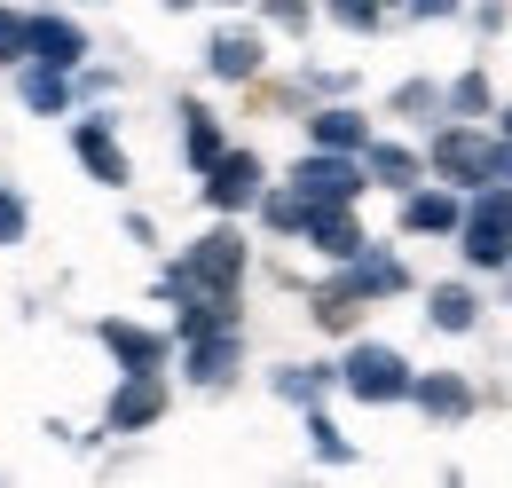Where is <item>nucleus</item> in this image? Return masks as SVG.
<instances>
[{"mask_svg":"<svg viewBox=\"0 0 512 488\" xmlns=\"http://www.w3.org/2000/svg\"><path fill=\"white\" fill-rule=\"evenodd\" d=\"M0 244H24V197L0 189Z\"/></svg>","mask_w":512,"mask_h":488,"instance_id":"nucleus-22","label":"nucleus"},{"mask_svg":"<svg viewBox=\"0 0 512 488\" xmlns=\"http://www.w3.org/2000/svg\"><path fill=\"white\" fill-rule=\"evenodd\" d=\"M205 174H213V182H205V197L229 213V205H253V189H260V158H253V150H221Z\"/></svg>","mask_w":512,"mask_h":488,"instance_id":"nucleus-8","label":"nucleus"},{"mask_svg":"<svg viewBox=\"0 0 512 488\" xmlns=\"http://www.w3.org/2000/svg\"><path fill=\"white\" fill-rule=\"evenodd\" d=\"M229 363H237V331H205V339H197V355H190V370L205 378V386H221Z\"/></svg>","mask_w":512,"mask_h":488,"instance_id":"nucleus-14","label":"nucleus"},{"mask_svg":"<svg viewBox=\"0 0 512 488\" xmlns=\"http://www.w3.org/2000/svg\"><path fill=\"white\" fill-rule=\"evenodd\" d=\"M182 276H190V292H229V284L245 276V244L229 237V229H213V237L190 252V268H182Z\"/></svg>","mask_w":512,"mask_h":488,"instance_id":"nucleus-4","label":"nucleus"},{"mask_svg":"<svg viewBox=\"0 0 512 488\" xmlns=\"http://www.w3.org/2000/svg\"><path fill=\"white\" fill-rule=\"evenodd\" d=\"M339 378H347V394H363V402H402V394H410V370H402L394 347H355Z\"/></svg>","mask_w":512,"mask_h":488,"instance_id":"nucleus-1","label":"nucleus"},{"mask_svg":"<svg viewBox=\"0 0 512 488\" xmlns=\"http://www.w3.org/2000/svg\"><path fill=\"white\" fill-rule=\"evenodd\" d=\"M410 394H418L434 418H465V410H473V386H465V378H410Z\"/></svg>","mask_w":512,"mask_h":488,"instance_id":"nucleus-13","label":"nucleus"},{"mask_svg":"<svg viewBox=\"0 0 512 488\" xmlns=\"http://www.w3.org/2000/svg\"><path fill=\"white\" fill-rule=\"evenodd\" d=\"M434 323H442V331H473V292L442 284V292H434Z\"/></svg>","mask_w":512,"mask_h":488,"instance_id":"nucleus-18","label":"nucleus"},{"mask_svg":"<svg viewBox=\"0 0 512 488\" xmlns=\"http://www.w3.org/2000/svg\"><path fill=\"white\" fill-rule=\"evenodd\" d=\"M331 8H339L347 24H379V0H331Z\"/></svg>","mask_w":512,"mask_h":488,"instance_id":"nucleus-27","label":"nucleus"},{"mask_svg":"<svg viewBox=\"0 0 512 488\" xmlns=\"http://www.w3.org/2000/svg\"><path fill=\"white\" fill-rule=\"evenodd\" d=\"M481 103H489V79H481V71H473V79H457V111H481Z\"/></svg>","mask_w":512,"mask_h":488,"instance_id":"nucleus-25","label":"nucleus"},{"mask_svg":"<svg viewBox=\"0 0 512 488\" xmlns=\"http://www.w3.org/2000/svg\"><path fill=\"white\" fill-rule=\"evenodd\" d=\"M103 347H111L127 370H158L166 363V339H158V331H134V323H103Z\"/></svg>","mask_w":512,"mask_h":488,"instance_id":"nucleus-11","label":"nucleus"},{"mask_svg":"<svg viewBox=\"0 0 512 488\" xmlns=\"http://www.w3.org/2000/svg\"><path fill=\"white\" fill-rule=\"evenodd\" d=\"M300 229H308L331 260H355V252H363V229L347 221V205H308V221H300Z\"/></svg>","mask_w":512,"mask_h":488,"instance_id":"nucleus-10","label":"nucleus"},{"mask_svg":"<svg viewBox=\"0 0 512 488\" xmlns=\"http://www.w3.org/2000/svg\"><path fill=\"white\" fill-rule=\"evenodd\" d=\"M402 221H410V229H457V205H449L442 189H418V197L402 205Z\"/></svg>","mask_w":512,"mask_h":488,"instance_id":"nucleus-15","label":"nucleus"},{"mask_svg":"<svg viewBox=\"0 0 512 488\" xmlns=\"http://www.w3.org/2000/svg\"><path fill=\"white\" fill-rule=\"evenodd\" d=\"M158 410H166V386H158V370H127V386L111 394V433L158 426Z\"/></svg>","mask_w":512,"mask_h":488,"instance_id":"nucleus-6","label":"nucleus"},{"mask_svg":"<svg viewBox=\"0 0 512 488\" xmlns=\"http://www.w3.org/2000/svg\"><path fill=\"white\" fill-rule=\"evenodd\" d=\"M24 56H40L48 71H71V63L87 56V40H79V24H64V16H24Z\"/></svg>","mask_w":512,"mask_h":488,"instance_id":"nucleus-7","label":"nucleus"},{"mask_svg":"<svg viewBox=\"0 0 512 488\" xmlns=\"http://www.w3.org/2000/svg\"><path fill=\"white\" fill-rule=\"evenodd\" d=\"M316 142H323V150H363V119H355V111H323Z\"/></svg>","mask_w":512,"mask_h":488,"instance_id":"nucleus-17","label":"nucleus"},{"mask_svg":"<svg viewBox=\"0 0 512 488\" xmlns=\"http://www.w3.org/2000/svg\"><path fill=\"white\" fill-rule=\"evenodd\" d=\"M505 126H512V111H505Z\"/></svg>","mask_w":512,"mask_h":488,"instance_id":"nucleus-28","label":"nucleus"},{"mask_svg":"<svg viewBox=\"0 0 512 488\" xmlns=\"http://www.w3.org/2000/svg\"><path fill=\"white\" fill-rule=\"evenodd\" d=\"M339 292H355V300H371V292H402V268H394V260H363Z\"/></svg>","mask_w":512,"mask_h":488,"instance_id":"nucleus-16","label":"nucleus"},{"mask_svg":"<svg viewBox=\"0 0 512 488\" xmlns=\"http://www.w3.org/2000/svg\"><path fill=\"white\" fill-rule=\"evenodd\" d=\"M276 386H284V394H292V402H316V386H323V378H316V370H284V378H276Z\"/></svg>","mask_w":512,"mask_h":488,"instance_id":"nucleus-24","label":"nucleus"},{"mask_svg":"<svg viewBox=\"0 0 512 488\" xmlns=\"http://www.w3.org/2000/svg\"><path fill=\"white\" fill-rule=\"evenodd\" d=\"M16 56H24V16L0 8V63H16Z\"/></svg>","mask_w":512,"mask_h":488,"instance_id":"nucleus-23","label":"nucleus"},{"mask_svg":"<svg viewBox=\"0 0 512 488\" xmlns=\"http://www.w3.org/2000/svg\"><path fill=\"white\" fill-rule=\"evenodd\" d=\"M434 166H442L449 182H497V142L473 134V126H449L442 142H434Z\"/></svg>","mask_w":512,"mask_h":488,"instance_id":"nucleus-3","label":"nucleus"},{"mask_svg":"<svg viewBox=\"0 0 512 488\" xmlns=\"http://www.w3.org/2000/svg\"><path fill=\"white\" fill-rule=\"evenodd\" d=\"M24 103H32V111H64V71H48V63H40V71L24 79Z\"/></svg>","mask_w":512,"mask_h":488,"instance_id":"nucleus-19","label":"nucleus"},{"mask_svg":"<svg viewBox=\"0 0 512 488\" xmlns=\"http://www.w3.org/2000/svg\"><path fill=\"white\" fill-rule=\"evenodd\" d=\"M308 433H316V457H347V441H339V426H331V418H316Z\"/></svg>","mask_w":512,"mask_h":488,"instance_id":"nucleus-26","label":"nucleus"},{"mask_svg":"<svg viewBox=\"0 0 512 488\" xmlns=\"http://www.w3.org/2000/svg\"><path fill=\"white\" fill-rule=\"evenodd\" d=\"M71 150H79V158H87V174H95V182H127V150H119V142H111V126L103 119H87L79 126V134H71Z\"/></svg>","mask_w":512,"mask_h":488,"instance_id":"nucleus-9","label":"nucleus"},{"mask_svg":"<svg viewBox=\"0 0 512 488\" xmlns=\"http://www.w3.org/2000/svg\"><path fill=\"white\" fill-rule=\"evenodd\" d=\"M182 119H190V166H213L221 158V126L205 119V111H182Z\"/></svg>","mask_w":512,"mask_h":488,"instance_id":"nucleus-20","label":"nucleus"},{"mask_svg":"<svg viewBox=\"0 0 512 488\" xmlns=\"http://www.w3.org/2000/svg\"><path fill=\"white\" fill-rule=\"evenodd\" d=\"M505 252H512V197L497 189V197H481L473 221H465V260H473V268H497Z\"/></svg>","mask_w":512,"mask_h":488,"instance_id":"nucleus-2","label":"nucleus"},{"mask_svg":"<svg viewBox=\"0 0 512 488\" xmlns=\"http://www.w3.org/2000/svg\"><path fill=\"white\" fill-rule=\"evenodd\" d=\"M292 182H300L308 205H347V197L363 189V166H347V150H323V158H308Z\"/></svg>","mask_w":512,"mask_h":488,"instance_id":"nucleus-5","label":"nucleus"},{"mask_svg":"<svg viewBox=\"0 0 512 488\" xmlns=\"http://www.w3.org/2000/svg\"><path fill=\"white\" fill-rule=\"evenodd\" d=\"M371 174L379 182H418V158L410 150H371Z\"/></svg>","mask_w":512,"mask_h":488,"instance_id":"nucleus-21","label":"nucleus"},{"mask_svg":"<svg viewBox=\"0 0 512 488\" xmlns=\"http://www.w3.org/2000/svg\"><path fill=\"white\" fill-rule=\"evenodd\" d=\"M205 63H213V79H253L260 71V40L253 32H221V40L205 48Z\"/></svg>","mask_w":512,"mask_h":488,"instance_id":"nucleus-12","label":"nucleus"}]
</instances>
